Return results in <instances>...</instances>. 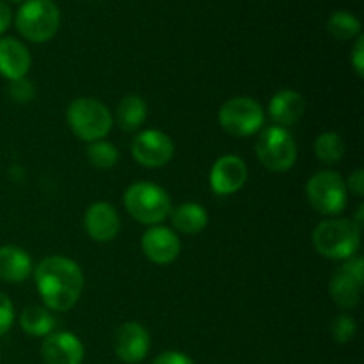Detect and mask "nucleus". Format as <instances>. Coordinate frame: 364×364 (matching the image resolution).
Masks as SVG:
<instances>
[{
    "label": "nucleus",
    "mask_w": 364,
    "mask_h": 364,
    "mask_svg": "<svg viewBox=\"0 0 364 364\" xmlns=\"http://www.w3.org/2000/svg\"><path fill=\"white\" fill-rule=\"evenodd\" d=\"M151 364H194V361H192L188 355H185L183 352L167 350L162 352L160 355H156Z\"/></svg>",
    "instance_id": "obj_28"
},
{
    "label": "nucleus",
    "mask_w": 364,
    "mask_h": 364,
    "mask_svg": "<svg viewBox=\"0 0 364 364\" xmlns=\"http://www.w3.org/2000/svg\"><path fill=\"white\" fill-rule=\"evenodd\" d=\"M20 327L28 336L46 338L50 333H53L55 318L52 316L50 309L41 308V306H28L21 313Z\"/></svg>",
    "instance_id": "obj_21"
},
{
    "label": "nucleus",
    "mask_w": 364,
    "mask_h": 364,
    "mask_svg": "<svg viewBox=\"0 0 364 364\" xmlns=\"http://www.w3.org/2000/svg\"><path fill=\"white\" fill-rule=\"evenodd\" d=\"M327 31L333 38L340 39V41H348V39L361 36V21L348 11H336L331 14L329 21H327Z\"/></svg>",
    "instance_id": "obj_23"
},
{
    "label": "nucleus",
    "mask_w": 364,
    "mask_h": 364,
    "mask_svg": "<svg viewBox=\"0 0 364 364\" xmlns=\"http://www.w3.org/2000/svg\"><path fill=\"white\" fill-rule=\"evenodd\" d=\"M315 155L323 164H336L345 155V141L336 132H323L315 141Z\"/></svg>",
    "instance_id": "obj_22"
},
{
    "label": "nucleus",
    "mask_w": 364,
    "mask_h": 364,
    "mask_svg": "<svg viewBox=\"0 0 364 364\" xmlns=\"http://www.w3.org/2000/svg\"><path fill=\"white\" fill-rule=\"evenodd\" d=\"M31 52L16 38H0V75L7 80L27 77L31 70Z\"/></svg>",
    "instance_id": "obj_16"
},
{
    "label": "nucleus",
    "mask_w": 364,
    "mask_h": 364,
    "mask_svg": "<svg viewBox=\"0 0 364 364\" xmlns=\"http://www.w3.org/2000/svg\"><path fill=\"white\" fill-rule=\"evenodd\" d=\"M141 245L146 258L156 265H169L181 252L180 238L166 226H149L142 235Z\"/></svg>",
    "instance_id": "obj_13"
},
{
    "label": "nucleus",
    "mask_w": 364,
    "mask_h": 364,
    "mask_svg": "<svg viewBox=\"0 0 364 364\" xmlns=\"http://www.w3.org/2000/svg\"><path fill=\"white\" fill-rule=\"evenodd\" d=\"M84 226L89 237L100 244L114 240L121 230L119 213L105 201L92 203L84 215Z\"/></svg>",
    "instance_id": "obj_15"
},
{
    "label": "nucleus",
    "mask_w": 364,
    "mask_h": 364,
    "mask_svg": "<svg viewBox=\"0 0 364 364\" xmlns=\"http://www.w3.org/2000/svg\"><path fill=\"white\" fill-rule=\"evenodd\" d=\"M14 322V306L6 294L0 291V336L13 327Z\"/></svg>",
    "instance_id": "obj_27"
},
{
    "label": "nucleus",
    "mask_w": 364,
    "mask_h": 364,
    "mask_svg": "<svg viewBox=\"0 0 364 364\" xmlns=\"http://www.w3.org/2000/svg\"><path fill=\"white\" fill-rule=\"evenodd\" d=\"M306 112L304 96L294 89H283L276 92L269 103V114L277 127H291Z\"/></svg>",
    "instance_id": "obj_17"
},
{
    "label": "nucleus",
    "mask_w": 364,
    "mask_h": 364,
    "mask_svg": "<svg viewBox=\"0 0 364 364\" xmlns=\"http://www.w3.org/2000/svg\"><path fill=\"white\" fill-rule=\"evenodd\" d=\"M149 347H151L149 333L137 322L123 323L114 334V350L117 358L127 364L141 363L148 355Z\"/></svg>",
    "instance_id": "obj_11"
},
{
    "label": "nucleus",
    "mask_w": 364,
    "mask_h": 364,
    "mask_svg": "<svg viewBox=\"0 0 364 364\" xmlns=\"http://www.w3.org/2000/svg\"><path fill=\"white\" fill-rule=\"evenodd\" d=\"M11 2H21V0H11Z\"/></svg>",
    "instance_id": "obj_32"
},
{
    "label": "nucleus",
    "mask_w": 364,
    "mask_h": 364,
    "mask_svg": "<svg viewBox=\"0 0 364 364\" xmlns=\"http://www.w3.org/2000/svg\"><path fill=\"white\" fill-rule=\"evenodd\" d=\"M352 66L359 77H364V36H358L354 50H352Z\"/></svg>",
    "instance_id": "obj_29"
},
{
    "label": "nucleus",
    "mask_w": 364,
    "mask_h": 364,
    "mask_svg": "<svg viewBox=\"0 0 364 364\" xmlns=\"http://www.w3.org/2000/svg\"><path fill=\"white\" fill-rule=\"evenodd\" d=\"M256 155L270 173H287L297 162V142L283 127H265L256 141Z\"/></svg>",
    "instance_id": "obj_5"
},
{
    "label": "nucleus",
    "mask_w": 364,
    "mask_h": 364,
    "mask_svg": "<svg viewBox=\"0 0 364 364\" xmlns=\"http://www.w3.org/2000/svg\"><path fill=\"white\" fill-rule=\"evenodd\" d=\"M84 354L82 341L68 331L50 333L41 345V358L45 364H82Z\"/></svg>",
    "instance_id": "obj_14"
},
{
    "label": "nucleus",
    "mask_w": 364,
    "mask_h": 364,
    "mask_svg": "<svg viewBox=\"0 0 364 364\" xmlns=\"http://www.w3.org/2000/svg\"><path fill=\"white\" fill-rule=\"evenodd\" d=\"M169 217L173 226L185 235L201 233L208 226V213L198 203H183L176 208H171Z\"/></svg>",
    "instance_id": "obj_19"
},
{
    "label": "nucleus",
    "mask_w": 364,
    "mask_h": 364,
    "mask_svg": "<svg viewBox=\"0 0 364 364\" xmlns=\"http://www.w3.org/2000/svg\"><path fill=\"white\" fill-rule=\"evenodd\" d=\"M331 334L338 343H348V341L354 340L355 334H358V323H355L354 316L345 315V313L338 315L331 326Z\"/></svg>",
    "instance_id": "obj_25"
},
{
    "label": "nucleus",
    "mask_w": 364,
    "mask_h": 364,
    "mask_svg": "<svg viewBox=\"0 0 364 364\" xmlns=\"http://www.w3.org/2000/svg\"><path fill=\"white\" fill-rule=\"evenodd\" d=\"M313 245L318 255L345 262L361 247V228L352 219L329 217L313 231Z\"/></svg>",
    "instance_id": "obj_2"
},
{
    "label": "nucleus",
    "mask_w": 364,
    "mask_h": 364,
    "mask_svg": "<svg viewBox=\"0 0 364 364\" xmlns=\"http://www.w3.org/2000/svg\"><path fill=\"white\" fill-rule=\"evenodd\" d=\"M174 155V142L160 130L139 132L132 141V156L141 166L159 169L171 162Z\"/></svg>",
    "instance_id": "obj_10"
},
{
    "label": "nucleus",
    "mask_w": 364,
    "mask_h": 364,
    "mask_svg": "<svg viewBox=\"0 0 364 364\" xmlns=\"http://www.w3.org/2000/svg\"><path fill=\"white\" fill-rule=\"evenodd\" d=\"M347 185V191H350L352 194H355L358 198H363L364 194V171L363 169H355L354 173L348 176V180L345 181Z\"/></svg>",
    "instance_id": "obj_30"
},
{
    "label": "nucleus",
    "mask_w": 364,
    "mask_h": 364,
    "mask_svg": "<svg viewBox=\"0 0 364 364\" xmlns=\"http://www.w3.org/2000/svg\"><path fill=\"white\" fill-rule=\"evenodd\" d=\"M9 23H11V9L7 4H4L2 0H0V34H4V32L7 31Z\"/></svg>",
    "instance_id": "obj_31"
},
{
    "label": "nucleus",
    "mask_w": 364,
    "mask_h": 364,
    "mask_svg": "<svg viewBox=\"0 0 364 364\" xmlns=\"http://www.w3.org/2000/svg\"><path fill=\"white\" fill-rule=\"evenodd\" d=\"M68 127L80 141H103L112 130L114 117L105 103L95 98H77L66 110Z\"/></svg>",
    "instance_id": "obj_4"
},
{
    "label": "nucleus",
    "mask_w": 364,
    "mask_h": 364,
    "mask_svg": "<svg viewBox=\"0 0 364 364\" xmlns=\"http://www.w3.org/2000/svg\"><path fill=\"white\" fill-rule=\"evenodd\" d=\"M59 23V7L52 0H27L16 14L18 32L32 43H45L52 39Z\"/></svg>",
    "instance_id": "obj_6"
},
{
    "label": "nucleus",
    "mask_w": 364,
    "mask_h": 364,
    "mask_svg": "<svg viewBox=\"0 0 364 364\" xmlns=\"http://www.w3.org/2000/svg\"><path fill=\"white\" fill-rule=\"evenodd\" d=\"M124 208L137 223L159 226L169 217L171 198L160 185L151 181H135L124 192Z\"/></svg>",
    "instance_id": "obj_3"
},
{
    "label": "nucleus",
    "mask_w": 364,
    "mask_h": 364,
    "mask_svg": "<svg viewBox=\"0 0 364 364\" xmlns=\"http://www.w3.org/2000/svg\"><path fill=\"white\" fill-rule=\"evenodd\" d=\"M87 160L92 167L100 171H109L119 160V151L116 146L107 141H95L89 142L87 146Z\"/></svg>",
    "instance_id": "obj_24"
},
{
    "label": "nucleus",
    "mask_w": 364,
    "mask_h": 364,
    "mask_svg": "<svg viewBox=\"0 0 364 364\" xmlns=\"http://www.w3.org/2000/svg\"><path fill=\"white\" fill-rule=\"evenodd\" d=\"M32 259L27 251L16 245L0 247V279L7 283H21L32 274Z\"/></svg>",
    "instance_id": "obj_18"
},
{
    "label": "nucleus",
    "mask_w": 364,
    "mask_h": 364,
    "mask_svg": "<svg viewBox=\"0 0 364 364\" xmlns=\"http://www.w3.org/2000/svg\"><path fill=\"white\" fill-rule=\"evenodd\" d=\"M309 205L326 217H336L347 208L348 191L345 180L334 171H320L306 185Z\"/></svg>",
    "instance_id": "obj_7"
},
{
    "label": "nucleus",
    "mask_w": 364,
    "mask_h": 364,
    "mask_svg": "<svg viewBox=\"0 0 364 364\" xmlns=\"http://www.w3.org/2000/svg\"><path fill=\"white\" fill-rule=\"evenodd\" d=\"M247 176V166L240 156L224 155L210 171V187L217 196H231L244 187Z\"/></svg>",
    "instance_id": "obj_12"
},
{
    "label": "nucleus",
    "mask_w": 364,
    "mask_h": 364,
    "mask_svg": "<svg viewBox=\"0 0 364 364\" xmlns=\"http://www.w3.org/2000/svg\"><path fill=\"white\" fill-rule=\"evenodd\" d=\"M263 123V107L251 96L230 98L219 110L220 128L233 137H251L262 130Z\"/></svg>",
    "instance_id": "obj_8"
},
{
    "label": "nucleus",
    "mask_w": 364,
    "mask_h": 364,
    "mask_svg": "<svg viewBox=\"0 0 364 364\" xmlns=\"http://www.w3.org/2000/svg\"><path fill=\"white\" fill-rule=\"evenodd\" d=\"M146 117H148V105L144 100L139 95H128L117 105L114 121L123 132H137L144 124Z\"/></svg>",
    "instance_id": "obj_20"
},
{
    "label": "nucleus",
    "mask_w": 364,
    "mask_h": 364,
    "mask_svg": "<svg viewBox=\"0 0 364 364\" xmlns=\"http://www.w3.org/2000/svg\"><path fill=\"white\" fill-rule=\"evenodd\" d=\"M11 100L16 103H28L34 98V85L28 80L27 77L16 78V80L9 82V87H7Z\"/></svg>",
    "instance_id": "obj_26"
},
{
    "label": "nucleus",
    "mask_w": 364,
    "mask_h": 364,
    "mask_svg": "<svg viewBox=\"0 0 364 364\" xmlns=\"http://www.w3.org/2000/svg\"><path fill=\"white\" fill-rule=\"evenodd\" d=\"M36 288L50 311H68L80 299L84 290L82 269L70 258L48 256L34 269Z\"/></svg>",
    "instance_id": "obj_1"
},
{
    "label": "nucleus",
    "mask_w": 364,
    "mask_h": 364,
    "mask_svg": "<svg viewBox=\"0 0 364 364\" xmlns=\"http://www.w3.org/2000/svg\"><path fill=\"white\" fill-rule=\"evenodd\" d=\"M364 281V259L352 256L333 274L329 283L331 299L341 309H352L361 301V288Z\"/></svg>",
    "instance_id": "obj_9"
}]
</instances>
